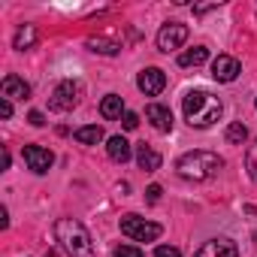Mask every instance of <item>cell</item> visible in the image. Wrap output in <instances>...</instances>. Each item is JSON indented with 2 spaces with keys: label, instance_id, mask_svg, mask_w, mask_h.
Instances as JSON below:
<instances>
[{
  "label": "cell",
  "instance_id": "obj_1",
  "mask_svg": "<svg viewBox=\"0 0 257 257\" xmlns=\"http://www.w3.org/2000/svg\"><path fill=\"white\" fill-rule=\"evenodd\" d=\"M182 109H185V118H188L191 127H212V124L221 118L224 103H221V97H215V94L197 88V91H188V94H185Z\"/></svg>",
  "mask_w": 257,
  "mask_h": 257
},
{
  "label": "cell",
  "instance_id": "obj_2",
  "mask_svg": "<svg viewBox=\"0 0 257 257\" xmlns=\"http://www.w3.org/2000/svg\"><path fill=\"white\" fill-rule=\"evenodd\" d=\"M55 236H58L61 248L67 251V257H94L91 233H88L85 224H79L76 218H61V221L55 224Z\"/></svg>",
  "mask_w": 257,
  "mask_h": 257
},
{
  "label": "cell",
  "instance_id": "obj_3",
  "mask_svg": "<svg viewBox=\"0 0 257 257\" xmlns=\"http://www.w3.org/2000/svg\"><path fill=\"white\" fill-rule=\"evenodd\" d=\"M221 167H224V161H221L215 152H203V149L182 155V158H179V164H176L179 176H182V179H188V182H209L212 176H218V170H221Z\"/></svg>",
  "mask_w": 257,
  "mask_h": 257
},
{
  "label": "cell",
  "instance_id": "obj_4",
  "mask_svg": "<svg viewBox=\"0 0 257 257\" xmlns=\"http://www.w3.org/2000/svg\"><path fill=\"white\" fill-rule=\"evenodd\" d=\"M121 233L131 236L134 242H155V239L164 233V227L155 224V221H146V218H140V215H124V218H121Z\"/></svg>",
  "mask_w": 257,
  "mask_h": 257
},
{
  "label": "cell",
  "instance_id": "obj_5",
  "mask_svg": "<svg viewBox=\"0 0 257 257\" xmlns=\"http://www.w3.org/2000/svg\"><path fill=\"white\" fill-rule=\"evenodd\" d=\"M79 97H82V85H79V82H61V85L52 91L49 106H52L55 112H70V109H76Z\"/></svg>",
  "mask_w": 257,
  "mask_h": 257
},
{
  "label": "cell",
  "instance_id": "obj_6",
  "mask_svg": "<svg viewBox=\"0 0 257 257\" xmlns=\"http://www.w3.org/2000/svg\"><path fill=\"white\" fill-rule=\"evenodd\" d=\"M185 43H188V25H182V22H170L158 31V49L167 55L173 49H182Z\"/></svg>",
  "mask_w": 257,
  "mask_h": 257
},
{
  "label": "cell",
  "instance_id": "obj_7",
  "mask_svg": "<svg viewBox=\"0 0 257 257\" xmlns=\"http://www.w3.org/2000/svg\"><path fill=\"white\" fill-rule=\"evenodd\" d=\"M22 158H25V164H28V170H34V173H49L52 170V164H55V155L49 152V149H43V146H25L22 149Z\"/></svg>",
  "mask_w": 257,
  "mask_h": 257
},
{
  "label": "cell",
  "instance_id": "obj_8",
  "mask_svg": "<svg viewBox=\"0 0 257 257\" xmlns=\"http://www.w3.org/2000/svg\"><path fill=\"white\" fill-rule=\"evenodd\" d=\"M137 85H140V91H143L146 97H158V94L167 88V73H164L161 67H146V70L140 73Z\"/></svg>",
  "mask_w": 257,
  "mask_h": 257
},
{
  "label": "cell",
  "instance_id": "obj_9",
  "mask_svg": "<svg viewBox=\"0 0 257 257\" xmlns=\"http://www.w3.org/2000/svg\"><path fill=\"white\" fill-rule=\"evenodd\" d=\"M239 73H242V64H239L233 55H218V58L212 61V76H215L218 82H233Z\"/></svg>",
  "mask_w": 257,
  "mask_h": 257
},
{
  "label": "cell",
  "instance_id": "obj_10",
  "mask_svg": "<svg viewBox=\"0 0 257 257\" xmlns=\"http://www.w3.org/2000/svg\"><path fill=\"white\" fill-rule=\"evenodd\" d=\"M194 257H239V248L233 239H209Z\"/></svg>",
  "mask_w": 257,
  "mask_h": 257
},
{
  "label": "cell",
  "instance_id": "obj_11",
  "mask_svg": "<svg viewBox=\"0 0 257 257\" xmlns=\"http://www.w3.org/2000/svg\"><path fill=\"white\" fill-rule=\"evenodd\" d=\"M146 118L152 121V127H155V131H161V134L173 131V112H170L167 106H161V103L146 106Z\"/></svg>",
  "mask_w": 257,
  "mask_h": 257
},
{
  "label": "cell",
  "instance_id": "obj_12",
  "mask_svg": "<svg viewBox=\"0 0 257 257\" xmlns=\"http://www.w3.org/2000/svg\"><path fill=\"white\" fill-rule=\"evenodd\" d=\"M4 97L7 100H28L31 97V85L25 82V79H19V76H4Z\"/></svg>",
  "mask_w": 257,
  "mask_h": 257
},
{
  "label": "cell",
  "instance_id": "obj_13",
  "mask_svg": "<svg viewBox=\"0 0 257 257\" xmlns=\"http://www.w3.org/2000/svg\"><path fill=\"white\" fill-rule=\"evenodd\" d=\"M137 164H140V170H146V173H155V170H161V164H164V158L152 149V146H137Z\"/></svg>",
  "mask_w": 257,
  "mask_h": 257
},
{
  "label": "cell",
  "instance_id": "obj_14",
  "mask_svg": "<svg viewBox=\"0 0 257 257\" xmlns=\"http://www.w3.org/2000/svg\"><path fill=\"white\" fill-rule=\"evenodd\" d=\"M106 152H109V158L115 164H127V161H131V143H127L124 137H109Z\"/></svg>",
  "mask_w": 257,
  "mask_h": 257
},
{
  "label": "cell",
  "instance_id": "obj_15",
  "mask_svg": "<svg viewBox=\"0 0 257 257\" xmlns=\"http://www.w3.org/2000/svg\"><path fill=\"white\" fill-rule=\"evenodd\" d=\"M37 40H40L37 28H34V25H22V28L16 31V40H13V46H16L19 52H28V49H34V46H37Z\"/></svg>",
  "mask_w": 257,
  "mask_h": 257
},
{
  "label": "cell",
  "instance_id": "obj_16",
  "mask_svg": "<svg viewBox=\"0 0 257 257\" xmlns=\"http://www.w3.org/2000/svg\"><path fill=\"white\" fill-rule=\"evenodd\" d=\"M73 137H76L79 146H97V143H103V127L100 124H85V127H79Z\"/></svg>",
  "mask_w": 257,
  "mask_h": 257
},
{
  "label": "cell",
  "instance_id": "obj_17",
  "mask_svg": "<svg viewBox=\"0 0 257 257\" xmlns=\"http://www.w3.org/2000/svg\"><path fill=\"white\" fill-rule=\"evenodd\" d=\"M100 115L103 118H124V100L118 97V94H109V97H103V103H100Z\"/></svg>",
  "mask_w": 257,
  "mask_h": 257
},
{
  "label": "cell",
  "instance_id": "obj_18",
  "mask_svg": "<svg viewBox=\"0 0 257 257\" xmlns=\"http://www.w3.org/2000/svg\"><path fill=\"white\" fill-rule=\"evenodd\" d=\"M206 61H209V49H203V46L188 49V52L179 55V67H200V64H206Z\"/></svg>",
  "mask_w": 257,
  "mask_h": 257
},
{
  "label": "cell",
  "instance_id": "obj_19",
  "mask_svg": "<svg viewBox=\"0 0 257 257\" xmlns=\"http://www.w3.org/2000/svg\"><path fill=\"white\" fill-rule=\"evenodd\" d=\"M224 140H227L230 146H242V143L248 140V127H245L242 121H233V124H227V131H224Z\"/></svg>",
  "mask_w": 257,
  "mask_h": 257
},
{
  "label": "cell",
  "instance_id": "obj_20",
  "mask_svg": "<svg viewBox=\"0 0 257 257\" xmlns=\"http://www.w3.org/2000/svg\"><path fill=\"white\" fill-rule=\"evenodd\" d=\"M88 49L91 52H100V55H118V43H109V40H88Z\"/></svg>",
  "mask_w": 257,
  "mask_h": 257
},
{
  "label": "cell",
  "instance_id": "obj_21",
  "mask_svg": "<svg viewBox=\"0 0 257 257\" xmlns=\"http://www.w3.org/2000/svg\"><path fill=\"white\" fill-rule=\"evenodd\" d=\"M245 170H248V176L257 182V143L248 149V155H245Z\"/></svg>",
  "mask_w": 257,
  "mask_h": 257
},
{
  "label": "cell",
  "instance_id": "obj_22",
  "mask_svg": "<svg viewBox=\"0 0 257 257\" xmlns=\"http://www.w3.org/2000/svg\"><path fill=\"white\" fill-rule=\"evenodd\" d=\"M112 257H143V251H140L137 245H118Z\"/></svg>",
  "mask_w": 257,
  "mask_h": 257
},
{
  "label": "cell",
  "instance_id": "obj_23",
  "mask_svg": "<svg viewBox=\"0 0 257 257\" xmlns=\"http://www.w3.org/2000/svg\"><path fill=\"white\" fill-rule=\"evenodd\" d=\"M155 257H182V251L176 245H158L155 248Z\"/></svg>",
  "mask_w": 257,
  "mask_h": 257
},
{
  "label": "cell",
  "instance_id": "obj_24",
  "mask_svg": "<svg viewBox=\"0 0 257 257\" xmlns=\"http://www.w3.org/2000/svg\"><path fill=\"white\" fill-rule=\"evenodd\" d=\"M121 124H124V131H134V127L140 124V115H137V112H124Z\"/></svg>",
  "mask_w": 257,
  "mask_h": 257
},
{
  "label": "cell",
  "instance_id": "obj_25",
  "mask_svg": "<svg viewBox=\"0 0 257 257\" xmlns=\"http://www.w3.org/2000/svg\"><path fill=\"white\" fill-rule=\"evenodd\" d=\"M161 194H164V191H161V185H152V188L146 191V200H149V203H158V200H161Z\"/></svg>",
  "mask_w": 257,
  "mask_h": 257
},
{
  "label": "cell",
  "instance_id": "obj_26",
  "mask_svg": "<svg viewBox=\"0 0 257 257\" xmlns=\"http://www.w3.org/2000/svg\"><path fill=\"white\" fill-rule=\"evenodd\" d=\"M28 121H31L34 127H43V124H46V118H43V112H37V109H34L31 115H28Z\"/></svg>",
  "mask_w": 257,
  "mask_h": 257
},
{
  "label": "cell",
  "instance_id": "obj_27",
  "mask_svg": "<svg viewBox=\"0 0 257 257\" xmlns=\"http://www.w3.org/2000/svg\"><path fill=\"white\" fill-rule=\"evenodd\" d=\"M0 115H4V118H10V115H13V103H10L7 97L0 100Z\"/></svg>",
  "mask_w": 257,
  "mask_h": 257
},
{
  "label": "cell",
  "instance_id": "obj_28",
  "mask_svg": "<svg viewBox=\"0 0 257 257\" xmlns=\"http://www.w3.org/2000/svg\"><path fill=\"white\" fill-rule=\"evenodd\" d=\"M254 106H257V100H254Z\"/></svg>",
  "mask_w": 257,
  "mask_h": 257
}]
</instances>
